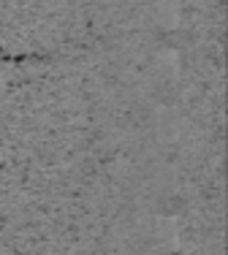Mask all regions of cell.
<instances>
[{"label":"cell","instance_id":"1","mask_svg":"<svg viewBox=\"0 0 228 255\" xmlns=\"http://www.w3.org/2000/svg\"><path fill=\"white\" fill-rule=\"evenodd\" d=\"M90 41V0H0V57H60Z\"/></svg>","mask_w":228,"mask_h":255},{"label":"cell","instance_id":"2","mask_svg":"<svg viewBox=\"0 0 228 255\" xmlns=\"http://www.w3.org/2000/svg\"><path fill=\"white\" fill-rule=\"evenodd\" d=\"M0 255H16L14 250H11V245H8V242L3 239V234H0Z\"/></svg>","mask_w":228,"mask_h":255}]
</instances>
